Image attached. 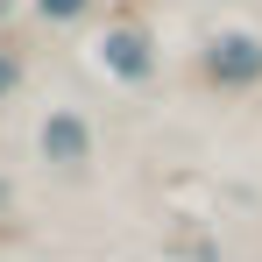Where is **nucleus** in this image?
<instances>
[{
    "label": "nucleus",
    "mask_w": 262,
    "mask_h": 262,
    "mask_svg": "<svg viewBox=\"0 0 262 262\" xmlns=\"http://www.w3.org/2000/svg\"><path fill=\"white\" fill-rule=\"evenodd\" d=\"M85 149H92V135H85L78 114H57V121L43 128V156L50 163H85Z\"/></svg>",
    "instance_id": "1"
},
{
    "label": "nucleus",
    "mask_w": 262,
    "mask_h": 262,
    "mask_svg": "<svg viewBox=\"0 0 262 262\" xmlns=\"http://www.w3.org/2000/svg\"><path fill=\"white\" fill-rule=\"evenodd\" d=\"M78 7H85V0H43V14H57V21H64V14H78Z\"/></svg>",
    "instance_id": "4"
},
{
    "label": "nucleus",
    "mask_w": 262,
    "mask_h": 262,
    "mask_svg": "<svg viewBox=\"0 0 262 262\" xmlns=\"http://www.w3.org/2000/svg\"><path fill=\"white\" fill-rule=\"evenodd\" d=\"M7 85H14V64H7V57H0V92H7Z\"/></svg>",
    "instance_id": "5"
},
{
    "label": "nucleus",
    "mask_w": 262,
    "mask_h": 262,
    "mask_svg": "<svg viewBox=\"0 0 262 262\" xmlns=\"http://www.w3.org/2000/svg\"><path fill=\"white\" fill-rule=\"evenodd\" d=\"M99 57H106L121 78H142V71H149V50H142V36H128V29H121V36H106V43H99Z\"/></svg>",
    "instance_id": "3"
},
{
    "label": "nucleus",
    "mask_w": 262,
    "mask_h": 262,
    "mask_svg": "<svg viewBox=\"0 0 262 262\" xmlns=\"http://www.w3.org/2000/svg\"><path fill=\"white\" fill-rule=\"evenodd\" d=\"M255 71H262V43H255V36L213 43V78H255Z\"/></svg>",
    "instance_id": "2"
}]
</instances>
